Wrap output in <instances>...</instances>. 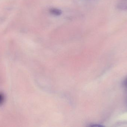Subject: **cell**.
<instances>
[{
  "instance_id": "1",
  "label": "cell",
  "mask_w": 127,
  "mask_h": 127,
  "mask_svg": "<svg viewBox=\"0 0 127 127\" xmlns=\"http://www.w3.org/2000/svg\"><path fill=\"white\" fill-rule=\"evenodd\" d=\"M50 12L52 15L56 16H59L62 14V11L59 9L53 8L50 9Z\"/></svg>"
},
{
  "instance_id": "2",
  "label": "cell",
  "mask_w": 127,
  "mask_h": 127,
  "mask_svg": "<svg viewBox=\"0 0 127 127\" xmlns=\"http://www.w3.org/2000/svg\"><path fill=\"white\" fill-rule=\"evenodd\" d=\"M4 100H5V97L4 95L1 92H0V106L3 104V103H4Z\"/></svg>"
},
{
  "instance_id": "3",
  "label": "cell",
  "mask_w": 127,
  "mask_h": 127,
  "mask_svg": "<svg viewBox=\"0 0 127 127\" xmlns=\"http://www.w3.org/2000/svg\"><path fill=\"white\" fill-rule=\"evenodd\" d=\"M124 85L125 87L127 88V78L124 81Z\"/></svg>"
}]
</instances>
